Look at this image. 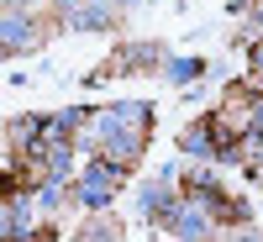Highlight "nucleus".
<instances>
[{"label": "nucleus", "instance_id": "obj_1", "mask_svg": "<svg viewBox=\"0 0 263 242\" xmlns=\"http://www.w3.org/2000/svg\"><path fill=\"white\" fill-rule=\"evenodd\" d=\"M111 184H116V174H111V169H105V174L90 169V174H84V190H79V195H84V206H105V200H111Z\"/></svg>", "mask_w": 263, "mask_h": 242}, {"label": "nucleus", "instance_id": "obj_2", "mask_svg": "<svg viewBox=\"0 0 263 242\" xmlns=\"http://www.w3.org/2000/svg\"><path fill=\"white\" fill-rule=\"evenodd\" d=\"M174 227H179V237H190V242H200V237H205V221H200L190 206H184V211H174Z\"/></svg>", "mask_w": 263, "mask_h": 242}, {"label": "nucleus", "instance_id": "obj_3", "mask_svg": "<svg viewBox=\"0 0 263 242\" xmlns=\"http://www.w3.org/2000/svg\"><path fill=\"white\" fill-rule=\"evenodd\" d=\"M6 37H11V42H27V21H21V16H6Z\"/></svg>", "mask_w": 263, "mask_h": 242}, {"label": "nucleus", "instance_id": "obj_4", "mask_svg": "<svg viewBox=\"0 0 263 242\" xmlns=\"http://www.w3.org/2000/svg\"><path fill=\"white\" fill-rule=\"evenodd\" d=\"M195 74H200V63H195V58H184V63H174V79H195Z\"/></svg>", "mask_w": 263, "mask_h": 242}, {"label": "nucleus", "instance_id": "obj_5", "mask_svg": "<svg viewBox=\"0 0 263 242\" xmlns=\"http://www.w3.org/2000/svg\"><path fill=\"white\" fill-rule=\"evenodd\" d=\"M258 11H263V0H258Z\"/></svg>", "mask_w": 263, "mask_h": 242}]
</instances>
